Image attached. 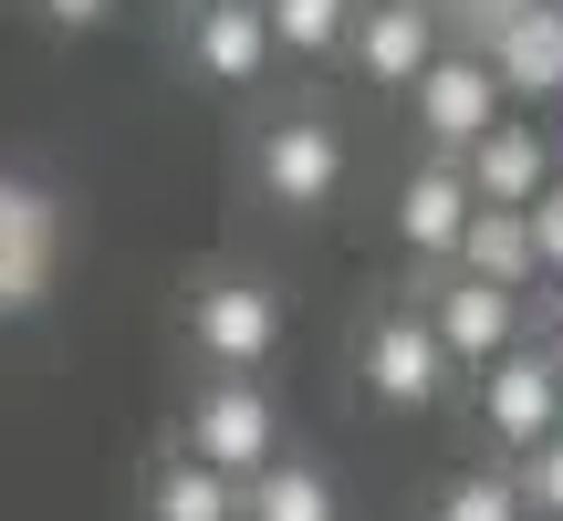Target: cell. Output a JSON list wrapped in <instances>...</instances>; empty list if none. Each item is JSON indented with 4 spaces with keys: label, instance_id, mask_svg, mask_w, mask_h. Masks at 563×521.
<instances>
[{
    "label": "cell",
    "instance_id": "13",
    "mask_svg": "<svg viewBox=\"0 0 563 521\" xmlns=\"http://www.w3.org/2000/svg\"><path fill=\"white\" fill-rule=\"evenodd\" d=\"M460 230H470V188H460V167H449V157L407 167V188H397V241L418 251V260H449V251H460Z\"/></svg>",
    "mask_w": 563,
    "mask_h": 521
},
{
    "label": "cell",
    "instance_id": "19",
    "mask_svg": "<svg viewBox=\"0 0 563 521\" xmlns=\"http://www.w3.org/2000/svg\"><path fill=\"white\" fill-rule=\"evenodd\" d=\"M511 490H522V521H563V428L511 469Z\"/></svg>",
    "mask_w": 563,
    "mask_h": 521
},
{
    "label": "cell",
    "instance_id": "17",
    "mask_svg": "<svg viewBox=\"0 0 563 521\" xmlns=\"http://www.w3.org/2000/svg\"><path fill=\"white\" fill-rule=\"evenodd\" d=\"M262 32H272V53H344L355 11L344 0H262Z\"/></svg>",
    "mask_w": 563,
    "mask_h": 521
},
{
    "label": "cell",
    "instance_id": "22",
    "mask_svg": "<svg viewBox=\"0 0 563 521\" xmlns=\"http://www.w3.org/2000/svg\"><path fill=\"white\" fill-rule=\"evenodd\" d=\"M543 376H553V397H563V323H553V344H543Z\"/></svg>",
    "mask_w": 563,
    "mask_h": 521
},
{
    "label": "cell",
    "instance_id": "5",
    "mask_svg": "<svg viewBox=\"0 0 563 521\" xmlns=\"http://www.w3.org/2000/svg\"><path fill=\"white\" fill-rule=\"evenodd\" d=\"M407 95H418V125H428V146H439L449 167H460L470 146L501 125V95H490V74H481V53H470V42H449V53L428 63Z\"/></svg>",
    "mask_w": 563,
    "mask_h": 521
},
{
    "label": "cell",
    "instance_id": "9",
    "mask_svg": "<svg viewBox=\"0 0 563 521\" xmlns=\"http://www.w3.org/2000/svg\"><path fill=\"white\" fill-rule=\"evenodd\" d=\"M439 32H449L439 11H418V0H386V11H365L355 32H344V63H355L365 84H386V95H407V84H418L428 63L449 53Z\"/></svg>",
    "mask_w": 563,
    "mask_h": 521
},
{
    "label": "cell",
    "instance_id": "11",
    "mask_svg": "<svg viewBox=\"0 0 563 521\" xmlns=\"http://www.w3.org/2000/svg\"><path fill=\"white\" fill-rule=\"evenodd\" d=\"M262 188L282 209H323L344 188V136L323 115H282L272 136H262Z\"/></svg>",
    "mask_w": 563,
    "mask_h": 521
},
{
    "label": "cell",
    "instance_id": "1",
    "mask_svg": "<svg viewBox=\"0 0 563 521\" xmlns=\"http://www.w3.org/2000/svg\"><path fill=\"white\" fill-rule=\"evenodd\" d=\"M53 260H63V199L0 167V323H32L53 302Z\"/></svg>",
    "mask_w": 563,
    "mask_h": 521
},
{
    "label": "cell",
    "instance_id": "8",
    "mask_svg": "<svg viewBox=\"0 0 563 521\" xmlns=\"http://www.w3.org/2000/svg\"><path fill=\"white\" fill-rule=\"evenodd\" d=\"M481 428H490V448H511V459H532V448L563 428V397H553V376H543L532 344H511V355L481 376Z\"/></svg>",
    "mask_w": 563,
    "mask_h": 521
},
{
    "label": "cell",
    "instance_id": "2",
    "mask_svg": "<svg viewBox=\"0 0 563 521\" xmlns=\"http://www.w3.org/2000/svg\"><path fill=\"white\" fill-rule=\"evenodd\" d=\"M188 459L220 469L230 490L262 480V469L282 459V418H272V397H262L251 376H209V386H199V407H188Z\"/></svg>",
    "mask_w": 563,
    "mask_h": 521
},
{
    "label": "cell",
    "instance_id": "20",
    "mask_svg": "<svg viewBox=\"0 0 563 521\" xmlns=\"http://www.w3.org/2000/svg\"><path fill=\"white\" fill-rule=\"evenodd\" d=\"M522 230H532V271H553V281H563V178L522 209Z\"/></svg>",
    "mask_w": 563,
    "mask_h": 521
},
{
    "label": "cell",
    "instance_id": "4",
    "mask_svg": "<svg viewBox=\"0 0 563 521\" xmlns=\"http://www.w3.org/2000/svg\"><path fill=\"white\" fill-rule=\"evenodd\" d=\"M428 334H439L449 376H490V365L522 344V302L490 292V281H460V271H449L439 292H428Z\"/></svg>",
    "mask_w": 563,
    "mask_h": 521
},
{
    "label": "cell",
    "instance_id": "16",
    "mask_svg": "<svg viewBox=\"0 0 563 521\" xmlns=\"http://www.w3.org/2000/svg\"><path fill=\"white\" fill-rule=\"evenodd\" d=\"M146 521H241V490H230L220 469H199V459H157Z\"/></svg>",
    "mask_w": 563,
    "mask_h": 521
},
{
    "label": "cell",
    "instance_id": "7",
    "mask_svg": "<svg viewBox=\"0 0 563 521\" xmlns=\"http://www.w3.org/2000/svg\"><path fill=\"white\" fill-rule=\"evenodd\" d=\"M188 334H199V355L220 365V376H251L282 344V292L272 281H209V292L188 302Z\"/></svg>",
    "mask_w": 563,
    "mask_h": 521
},
{
    "label": "cell",
    "instance_id": "3",
    "mask_svg": "<svg viewBox=\"0 0 563 521\" xmlns=\"http://www.w3.org/2000/svg\"><path fill=\"white\" fill-rule=\"evenodd\" d=\"M481 74L490 95H522V104H553L563 95V11H543V0H481Z\"/></svg>",
    "mask_w": 563,
    "mask_h": 521
},
{
    "label": "cell",
    "instance_id": "21",
    "mask_svg": "<svg viewBox=\"0 0 563 521\" xmlns=\"http://www.w3.org/2000/svg\"><path fill=\"white\" fill-rule=\"evenodd\" d=\"M42 21H53V32H104V0H53Z\"/></svg>",
    "mask_w": 563,
    "mask_h": 521
},
{
    "label": "cell",
    "instance_id": "12",
    "mask_svg": "<svg viewBox=\"0 0 563 521\" xmlns=\"http://www.w3.org/2000/svg\"><path fill=\"white\" fill-rule=\"evenodd\" d=\"M262 63H272L262 0H209V11L188 21V74H209V84H262Z\"/></svg>",
    "mask_w": 563,
    "mask_h": 521
},
{
    "label": "cell",
    "instance_id": "10",
    "mask_svg": "<svg viewBox=\"0 0 563 521\" xmlns=\"http://www.w3.org/2000/svg\"><path fill=\"white\" fill-rule=\"evenodd\" d=\"M460 188H470V209H532L553 188V146H543V125H490L481 146L460 157Z\"/></svg>",
    "mask_w": 563,
    "mask_h": 521
},
{
    "label": "cell",
    "instance_id": "6",
    "mask_svg": "<svg viewBox=\"0 0 563 521\" xmlns=\"http://www.w3.org/2000/svg\"><path fill=\"white\" fill-rule=\"evenodd\" d=\"M365 397L376 407H439L449 397V355H439V334H428V313H376L365 323Z\"/></svg>",
    "mask_w": 563,
    "mask_h": 521
},
{
    "label": "cell",
    "instance_id": "15",
    "mask_svg": "<svg viewBox=\"0 0 563 521\" xmlns=\"http://www.w3.org/2000/svg\"><path fill=\"white\" fill-rule=\"evenodd\" d=\"M241 521H334L323 459H272L262 480H241Z\"/></svg>",
    "mask_w": 563,
    "mask_h": 521
},
{
    "label": "cell",
    "instance_id": "18",
    "mask_svg": "<svg viewBox=\"0 0 563 521\" xmlns=\"http://www.w3.org/2000/svg\"><path fill=\"white\" fill-rule=\"evenodd\" d=\"M439 521H522V490H511V469H470V480H449Z\"/></svg>",
    "mask_w": 563,
    "mask_h": 521
},
{
    "label": "cell",
    "instance_id": "14",
    "mask_svg": "<svg viewBox=\"0 0 563 521\" xmlns=\"http://www.w3.org/2000/svg\"><path fill=\"white\" fill-rule=\"evenodd\" d=\"M460 281H490V292H511L522 302V281H543L532 271V230H522V209H470V230H460Z\"/></svg>",
    "mask_w": 563,
    "mask_h": 521
}]
</instances>
